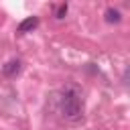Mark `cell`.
<instances>
[{
    "instance_id": "6da1fadb",
    "label": "cell",
    "mask_w": 130,
    "mask_h": 130,
    "mask_svg": "<svg viewBox=\"0 0 130 130\" xmlns=\"http://www.w3.org/2000/svg\"><path fill=\"white\" fill-rule=\"evenodd\" d=\"M59 104H61V114L67 120L75 122V120L81 118V114H83V98H81V91L75 85H67L61 91Z\"/></svg>"
},
{
    "instance_id": "7a4b0ae2",
    "label": "cell",
    "mask_w": 130,
    "mask_h": 130,
    "mask_svg": "<svg viewBox=\"0 0 130 130\" xmlns=\"http://www.w3.org/2000/svg\"><path fill=\"white\" fill-rule=\"evenodd\" d=\"M20 69H22V63H20L18 59H12V61H8V63L2 67V73H4L6 77H14V75L20 73Z\"/></svg>"
},
{
    "instance_id": "3957f363",
    "label": "cell",
    "mask_w": 130,
    "mask_h": 130,
    "mask_svg": "<svg viewBox=\"0 0 130 130\" xmlns=\"http://www.w3.org/2000/svg\"><path fill=\"white\" fill-rule=\"evenodd\" d=\"M37 24H39V18H37V16H28V18H24V20L18 24V32H28V30H32Z\"/></svg>"
},
{
    "instance_id": "277c9868",
    "label": "cell",
    "mask_w": 130,
    "mask_h": 130,
    "mask_svg": "<svg viewBox=\"0 0 130 130\" xmlns=\"http://www.w3.org/2000/svg\"><path fill=\"white\" fill-rule=\"evenodd\" d=\"M106 20H108V22H116V24H118V22L122 20L120 10H118V8H108V10H106Z\"/></svg>"
},
{
    "instance_id": "5b68a950",
    "label": "cell",
    "mask_w": 130,
    "mask_h": 130,
    "mask_svg": "<svg viewBox=\"0 0 130 130\" xmlns=\"http://www.w3.org/2000/svg\"><path fill=\"white\" fill-rule=\"evenodd\" d=\"M65 14H67V4H61V6L57 8L55 16H57V18H65Z\"/></svg>"
}]
</instances>
